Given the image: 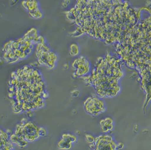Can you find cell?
<instances>
[{
	"label": "cell",
	"mask_w": 151,
	"mask_h": 150,
	"mask_svg": "<svg viewBox=\"0 0 151 150\" xmlns=\"http://www.w3.org/2000/svg\"><path fill=\"white\" fill-rule=\"evenodd\" d=\"M85 137L86 141L90 144L94 143V142H95V138L91 135L86 134L85 135Z\"/></svg>",
	"instance_id": "12"
},
{
	"label": "cell",
	"mask_w": 151,
	"mask_h": 150,
	"mask_svg": "<svg viewBox=\"0 0 151 150\" xmlns=\"http://www.w3.org/2000/svg\"><path fill=\"white\" fill-rule=\"evenodd\" d=\"M80 53V48L76 43H73L69 47V54L70 56L75 57L78 56Z\"/></svg>",
	"instance_id": "11"
},
{
	"label": "cell",
	"mask_w": 151,
	"mask_h": 150,
	"mask_svg": "<svg viewBox=\"0 0 151 150\" xmlns=\"http://www.w3.org/2000/svg\"><path fill=\"white\" fill-rule=\"evenodd\" d=\"M72 67L74 71L73 75L76 78L82 77L88 75L90 71V64L84 57L80 56L73 61Z\"/></svg>",
	"instance_id": "6"
},
{
	"label": "cell",
	"mask_w": 151,
	"mask_h": 150,
	"mask_svg": "<svg viewBox=\"0 0 151 150\" xmlns=\"http://www.w3.org/2000/svg\"><path fill=\"white\" fill-rule=\"evenodd\" d=\"M83 107L85 112L92 117H96L106 111L104 102L96 94L87 97L83 102Z\"/></svg>",
	"instance_id": "4"
},
{
	"label": "cell",
	"mask_w": 151,
	"mask_h": 150,
	"mask_svg": "<svg viewBox=\"0 0 151 150\" xmlns=\"http://www.w3.org/2000/svg\"><path fill=\"white\" fill-rule=\"evenodd\" d=\"M35 55L38 63L47 69H54L57 62L56 54L45 43H38L35 47Z\"/></svg>",
	"instance_id": "3"
},
{
	"label": "cell",
	"mask_w": 151,
	"mask_h": 150,
	"mask_svg": "<svg viewBox=\"0 0 151 150\" xmlns=\"http://www.w3.org/2000/svg\"><path fill=\"white\" fill-rule=\"evenodd\" d=\"M71 93L73 97H78V95H79V90H76V93H75V91H74V90L72 91V92H71Z\"/></svg>",
	"instance_id": "14"
},
{
	"label": "cell",
	"mask_w": 151,
	"mask_h": 150,
	"mask_svg": "<svg viewBox=\"0 0 151 150\" xmlns=\"http://www.w3.org/2000/svg\"><path fill=\"white\" fill-rule=\"evenodd\" d=\"M113 121L111 118H106L101 120L99 122L101 130L104 133L111 131L113 128Z\"/></svg>",
	"instance_id": "10"
},
{
	"label": "cell",
	"mask_w": 151,
	"mask_h": 150,
	"mask_svg": "<svg viewBox=\"0 0 151 150\" xmlns=\"http://www.w3.org/2000/svg\"><path fill=\"white\" fill-rule=\"evenodd\" d=\"M36 45L25 33L21 38L6 42L3 47L5 62L12 63L25 59L31 55Z\"/></svg>",
	"instance_id": "2"
},
{
	"label": "cell",
	"mask_w": 151,
	"mask_h": 150,
	"mask_svg": "<svg viewBox=\"0 0 151 150\" xmlns=\"http://www.w3.org/2000/svg\"><path fill=\"white\" fill-rule=\"evenodd\" d=\"M76 137L75 136L70 134H63L62 139L58 143V148L61 150H69L72 147V144L75 142Z\"/></svg>",
	"instance_id": "9"
},
{
	"label": "cell",
	"mask_w": 151,
	"mask_h": 150,
	"mask_svg": "<svg viewBox=\"0 0 151 150\" xmlns=\"http://www.w3.org/2000/svg\"><path fill=\"white\" fill-rule=\"evenodd\" d=\"M95 150H114L116 148L111 136L102 135L95 138Z\"/></svg>",
	"instance_id": "7"
},
{
	"label": "cell",
	"mask_w": 151,
	"mask_h": 150,
	"mask_svg": "<svg viewBox=\"0 0 151 150\" xmlns=\"http://www.w3.org/2000/svg\"><path fill=\"white\" fill-rule=\"evenodd\" d=\"M39 134L40 137H44L47 135V131L44 128H39Z\"/></svg>",
	"instance_id": "13"
},
{
	"label": "cell",
	"mask_w": 151,
	"mask_h": 150,
	"mask_svg": "<svg viewBox=\"0 0 151 150\" xmlns=\"http://www.w3.org/2000/svg\"><path fill=\"white\" fill-rule=\"evenodd\" d=\"M10 89L13 92L19 110L24 111L44 107L45 99L49 96L46 83L37 69L25 66L14 72L11 76Z\"/></svg>",
	"instance_id": "1"
},
{
	"label": "cell",
	"mask_w": 151,
	"mask_h": 150,
	"mask_svg": "<svg viewBox=\"0 0 151 150\" xmlns=\"http://www.w3.org/2000/svg\"><path fill=\"white\" fill-rule=\"evenodd\" d=\"M39 128L36 125L32 122H27L19 128V138L27 142L34 141L40 137Z\"/></svg>",
	"instance_id": "5"
},
{
	"label": "cell",
	"mask_w": 151,
	"mask_h": 150,
	"mask_svg": "<svg viewBox=\"0 0 151 150\" xmlns=\"http://www.w3.org/2000/svg\"><path fill=\"white\" fill-rule=\"evenodd\" d=\"M22 5L31 17L35 19H40L42 17V13L39 8V4L36 0L24 1L22 2Z\"/></svg>",
	"instance_id": "8"
}]
</instances>
